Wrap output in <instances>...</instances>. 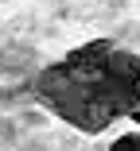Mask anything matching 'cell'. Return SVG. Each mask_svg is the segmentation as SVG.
Returning <instances> with one entry per match:
<instances>
[{
	"label": "cell",
	"mask_w": 140,
	"mask_h": 151,
	"mask_svg": "<svg viewBox=\"0 0 140 151\" xmlns=\"http://www.w3.org/2000/svg\"><path fill=\"white\" fill-rule=\"evenodd\" d=\"M109 50H113L109 39L82 43L62 62L47 66L35 81V93L47 101V109L86 136L105 132L117 116H128L132 109L125 85L109 74Z\"/></svg>",
	"instance_id": "1"
},
{
	"label": "cell",
	"mask_w": 140,
	"mask_h": 151,
	"mask_svg": "<svg viewBox=\"0 0 140 151\" xmlns=\"http://www.w3.org/2000/svg\"><path fill=\"white\" fill-rule=\"evenodd\" d=\"M109 74L125 85L132 105H140V58L128 54V50H109Z\"/></svg>",
	"instance_id": "2"
},
{
	"label": "cell",
	"mask_w": 140,
	"mask_h": 151,
	"mask_svg": "<svg viewBox=\"0 0 140 151\" xmlns=\"http://www.w3.org/2000/svg\"><path fill=\"white\" fill-rule=\"evenodd\" d=\"M113 151H140V132H132V136H117V139H113Z\"/></svg>",
	"instance_id": "3"
},
{
	"label": "cell",
	"mask_w": 140,
	"mask_h": 151,
	"mask_svg": "<svg viewBox=\"0 0 140 151\" xmlns=\"http://www.w3.org/2000/svg\"><path fill=\"white\" fill-rule=\"evenodd\" d=\"M128 116H132L136 124H140V105H132V109H128Z\"/></svg>",
	"instance_id": "4"
}]
</instances>
